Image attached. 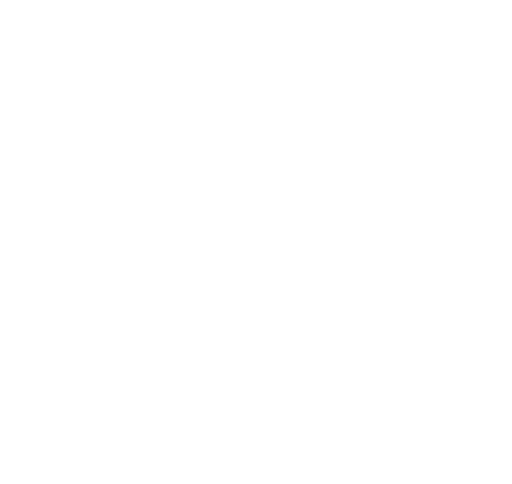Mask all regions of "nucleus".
<instances>
[]
</instances>
